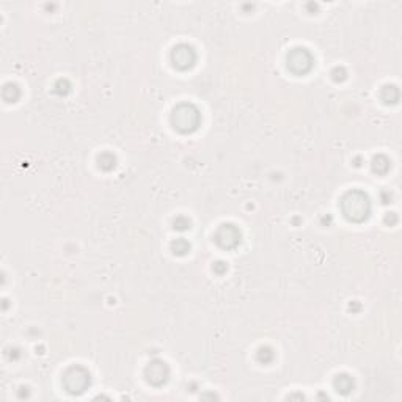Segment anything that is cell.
<instances>
[{
	"label": "cell",
	"instance_id": "cell-18",
	"mask_svg": "<svg viewBox=\"0 0 402 402\" xmlns=\"http://www.w3.org/2000/svg\"><path fill=\"white\" fill-rule=\"evenodd\" d=\"M228 270V266L223 263V261H219V263H215L214 264V272L215 274H219V275H223L225 272Z\"/></svg>",
	"mask_w": 402,
	"mask_h": 402
},
{
	"label": "cell",
	"instance_id": "cell-3",
	"mask_svg": "<svg viewBox=\"0 0 402 402\" xmlns=\"http://www.w3.org/2000/svg\"><path fill=\"white\" fill-rule=\"evenodd\" d=\"M90 384H91V376L88 369L80 365L69 366L63 374L64 390L71 395H82L85 390H88Z\"/></svg>",
	"mask_w": 402,
	"mask_h": 402
},
{
	"label": "cell",
	"instance_id": "cell-6",
	"mask_svg": "<svg viewBox=\"0 0 402 402\" xmlns=\"http://www.w3.org/2000/svg\"><path fill=\"white\" fill-rule=\"evenodd\" d=\"M241 241H242V233L233 223H223L215 233V242L225 250L236 248L241 244Z\"/></svg>",
	"mask_w": 402,
	"mask_h": 402
},
{
	"label": "cell",
	"instance_id": "cell-4",
	"mask_svg": "<svg viewBox=\"0 0 402 402\" xmlns=\"http://www.w3.org/2000/svg\"><path fill=\"white\" fill-rule=\"evenodd\" d=\"M288 69L296 74V75H305L311 71L313 64H314V57L311 55V52L305 47H294L289 50L288 57Z\"/></svg>",
	"mask_w": 402,
	"mask_h": 402
},
{
	"label": "cell",
	"instance_id": "cell-15",
	"mask_svg": "<svg viewBox=\"0 0 402 402\" xmlns=\"http://www.w3.org/2000/svg\"><path fill=\"white\" fill-rule=\"evenodd\" d=\"M173 226H175L176 231H187V230H190L192 222H190L189 217H186V215H178L175 219V222H173Z\"/></svg>",
	"mask_w": 402,
	"mask_h": 402
},
{
	"label": "cell",
	"instance_id": "cell-5",
	"mask_svg": "<svg viewBox=\"0 0 402 402\" xmlns=\"http://www.w3.org/2000/svg\"><path fill=\"white\" fill-rule=\"evenodd\" d=\"M171 63L179 71L192 69L197 63V50L190 44H178L171 50Z\"/></svg>",
	"mask_w": 402,
	"mask_h": 402
},
{
	"label": "cell",
	"instance_id": "cell-17",
	"mask_svg": "<svg viewBox=\"0 0 402 402\" xmlns=\"http://www.w3.org/2000/svg\"><path fill=\"white\" fill-rule=\"evenodd\" d=\"M332 77L335 82H344L347 79V72L343 66H336L333 71H332Z\"/></svg>",
	"mask_w": 402,
	"mask_h": 402
},
{
	"label": "cell",
	"instance_id": "cell-8",
	"mask_svg": "<svg viewBox=\"0 0 402 402\" xmlns=\"http://www.w3.org/2000/svg\"><path fill=\"white\" fill-rule=\"evenodd\" d=\"M333 387H335L336 391H338V393L349 395L351 391L354 390L355 384H354V379L349 374H338L333 380Z\"/></svg>",
	"mask_w": 402,
	"mask_h": 402
},
{
	"label": "cell",
	"instance_id": "cell-11",
	"mask_svg": "<svg viewBox=\"0 0 402 402\" xmlns=\"http://www.w3.org/2000/svg\"><path fill=\"white\" fill-rule=\"evenodd\" d=\"M391 168V162L387 156H376L373 159V171L377 173V175H387Z\"/></svg>",
	"mask_w": 402,
	"mask_h": 402
},
{
	"label": "cell",
	"instance_id": "cell-10",
	"mask_svg": "<svg viewBox=\"0 0 402 402\" xmlns=\"http://www.w3.org/2000/svg\"><path fill=\"white\" fill-rule=\"evenodd\" d=\"M2 97L6 102H16L20 97V88L16 83L8 82V83L3 85V88H2Z\"/></svg>",
	"mask_w": 402,
	"mask_h": 402
},
{
	"label": "cell",
	"instance_id": "cell-16",
	"mask_svg": "<svg viewBox=\"0 0 402 402\" xmlns=\"http://www.w3.org/2000/svg\"><path fill=\"white\" fill-rule=\"evenodd\" d=\"M53 91H55L58 96H66L71 91V83L66 79H60V80H57L55 85H53Z\"/></svg>",
	"mask_w": 402,
	"mask_h": 402
},
{
	"label": "cell",
	"instance_id": "cell-9",
	"mask_svg": "<svg viewBox=\"0 0 402 402\" xmlns=\"http://www.w3.org/2000/svg\"><path fill=\"white\" fill-rule=\"evenodd\" d=\"M399 88L396 85H385L382 88V93H380V97H382V101L387 104V105H393V104H398L399 101Z\"/></svg>",
	"mask_w": 402,
	"mask_h": 402
},
{
	"label": "cell",
	"instance_id": "cell-1",
	"mask_svg": "<svg viewBox=\"0 0 402 402\" xmlns=\"http://www.w3.org/2000/svg\"><path fill=\"white\" fill-rule=\"evenodd\" d=\"M341 211L349 222L362 223L371 214V200H369L366 192L360 189H352L343 195Z\"/></svg>",
	"mask_w": 402,
	"mask_h": 402
},
{
	"label": "cell",
	"instance_id": "cell-14",
	"mask_svg": "<svg viewBox=\"0 0 402 402\" xmlns=\"http://www.w3.org/2000/svg\"><path fill=\"white\" fill-rule=\"evenodd\" d=\"M258 362L259 363H263V365H269V363H272L274 362V358H275V354H274V349L272 347H269V346H264V347H261V349L258 351Z\"/></svg>",
	"mask_w": 402,
	"mask_h": 402
},
{
	"label": "cell",
	"instance_id": "cell-2",
	"mask_svg": "<svg viewBox=\"0 0 402 402\" xmlns=\"http://www.w3.org/2000/svg\"><path fill=\"white\" fill-rule=\"evenodd\" d=\"M171 124L181 134H192L201 124V113L197 105L182 102L175 107L171 113Z\"/></svg>",
	"mask_w": 402,
	"mask_h": 402
},
{
	"label": "cell",
	"instance_id": "cell-12",
	"mask_svg": "<svg viewBox=\"0 0 402 402\" xmlns=\"http://www.w3.org/2000/svg\"><path fill=\"white\" fill-rule=\"evenodd\" d=\"M97 165L104 171H110L116 167V157L112 153L105 151V153L99 154V157H97Z\"/></svg>",
	"mask_w": 402,
	"mask_h": 402
},
{
	"label": "cell",
	"instance_id": "cell-7",
	"mask_svg": "<svg viewBox=\"0 0 402 402\" xmlns=\"http://www.w3.org/2000/svg\"><path fill=\"white\" fill-rule=\"evenodd\" d=\"M146 382L153 387H162L170 379V366L162 360H153L145 369Z\"/></svg>",
	"mask_w": 402,
	"mask_h": 402
},
{
	"label": "cell",
	"instance_id": "cell-13",
	"mask_svg": "<svg viewBox=\"0 0 402 402\" xmlns=\"http://www.w3.org/2000/svg\"><path fill=\"white\" fill-rule=\"evenodd\" d=\"M171 252L175 253L176 256L187 255L190 252V242L187 241V239L179 237V239H176V241L171 242Z\"/></svg>",
	"mask_w": 402,
	"mask_h": 402
}]
</instances>
